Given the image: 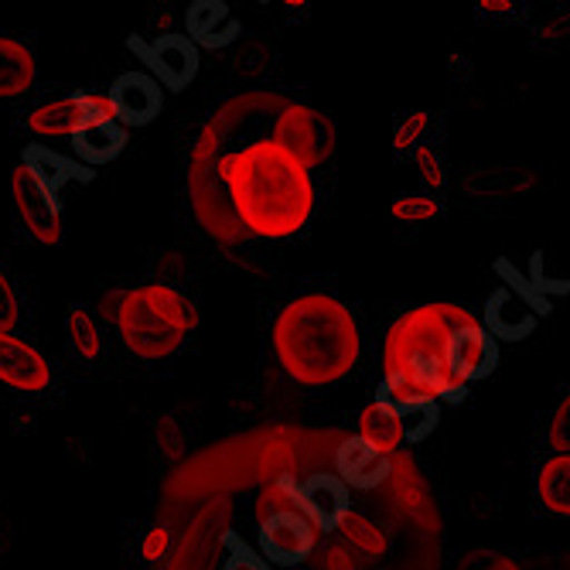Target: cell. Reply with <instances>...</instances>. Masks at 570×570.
<instances>
[{
  "label": "cell",
  "instance_id": "obj_32",
  "mask_svg": "<svg viewBox=\"0 0 570 570\" xmlns=\"http://www.w3.org/2000/svg\"><path fill=\"white\" fill-rule=\"evenodd\" d=\"M168 547H171V533H168V527H154V530L144 537V543H140L144 560H161V557L168 553Z\"/></svg>",
  "mask_w": 570,
  "mask_h": 570
},
{
  "label": "cell",
  "instance_id": "obj_17",
  "mask_svg": "<svg viewBox=\"0 0 570 570\" xmlns=\"http://www.w3.org/2000/svg\"><path fill=\"white\" fill-rule=\"evenodd\" d=\"M358 441H366V444H370L376 454H383V458L396 454V448L406 441L403 421H400L396 406L376 400V403H370L366 410H362V413H358Z\"/></svg>",
  "mask_w": 570,
  "mask_h": 570
},
{
  "label": "cell",
  "instance_id": "obj_9",
  "mask_svg": "<svg viewBox=\"0 0 570 570\" xmlns=\"http://www.w3.org/2000/svg\"><path fill=\"white\" fill-rule=\"evenodd\" d=\"M318 547V530L311 527L304 512H281L274 520L261 523V550L267 560L281 567H294L307 560Z\"/></svg>",
  "mask_w": 570,
  "mask_h": 570
},
{
  "label": "cell",
  "instance_id": "obj_11",
  "mask_svg": "<svg viewBox=\"0 0 570 570\" xmlns=\"http://www.w3.org/2000/svg\"><path fill=\"white\" fill-rule=\"evenodd\" d=\"M110 102H114V117L124 127H144L161 114V82L147 76V72H124L110 86Z\"/></svg>",
  "mask_w": 570,
  "mask_h": 570
},
{
  "label": "cell",
  "instance_id": "obj_10",
  "mask_svg": "<svg viewBox=\"0 0 570 570\" xmlns=\"http://www.w3.org/2000/svg\"><path fill=\"white\" fill-rule=\"evenodd\" d=\"M297 509L315 530H338V523L352 512L348 485L338 475H307L297 485Z\"/></svg>",
  "mask_w": 570,
  "mask_h": 570
},
{
  "label": "cell",
  "instance_id": "obj_21",
  "mask_svg": "<svg viewBox=\"0 0 570 570\" xmlns=\"http://www.w3.org/2000/svg\"><path fill=\"white\" fill-rule=\"evenodd\" d=\"M338 533H342V543L352 547L355 557L383 560L386 550H390V537L380 530V523H373L370 515H362V512H355V509L338 523Z\"/></svg>",
  "mask_w": 570,
  "mask_h": 570
},
{
  "label": "cell",
  "instance_id": "obj_13",
  "mask_svg": "<svg viewBox=\"0 0 570 570\" xmlns=\"http://www.w3.org/2000/svg\"><path fill=\"white\" fill-rule=\"evenodd\" d=\"M492 366H495L492 335L479 322H469L464 328H458L454 345H451V373H454V380L469 386L472 380L489 376Z\"/></svg>",
  "mask_w": 570,
  "mask_h": 570
},
{
  "label": "cell",
  "instance_id": "obj_34",
  "mask_svg": "<svg viewBox=\"0 0 570 570\" xmlns=\"http://www.w3.org/2000/svg\"><path fill=\"white\" fill-rule=\"evenodd\" d=\"M479 11L482 14H512L515 8H512V0H482Z\"/></svg>",
  "mask_w": 570,
  "mask_h": 570
},
{
  "label": "cell",
  "instance_id": "obj_26",
  "mask_svg": "<svg viewBox=\"0 0 570 570\" xmlns=\"http://www.w3.org/2000/svg\"><path fill=\"white\" fill-rule=\"evenodd\" d=\"M431 134V117L428 114H410L400 127H396V140H393V147L403 154V150H417V147H424V137Z\"/></svg>",
  "mask_w": 570,
  "mask_h": 570
},
{
  "label": "cell",
  "instance_id": "obj_6",
  "mask_svg": "<svg viewBox=\"0 0 570 570\" xmlns=\"http://www.w3.org/2000/svg\"><path fill=\"white\" fill-rule=\"evenodd\" d=\"M99 120H117L110 92H76L28 114V130L35 137H76L82 127Z\"/></svg>",
  "mask_w": 570,
  "mask_h": 570
},
{
  "label": "cell",
  "instance_id": "obj_33",
  "mask_svg": "<svg viewBox=\"0 0 570 570\" xmlns=\"http://www.w3.org/2000/svg\"><path fill=\"white\" fill-rule=\"evenodd\" d=\"M223 570H271V563L264 557H256L253 550H246V547H236Z\"/></svg>",
  "mask_w": 570,
  "mask_h": 570
},
{
  "label": "cell",
  "instance_id": "obj_5",
  "mask_svg": "<svg viewBox=\"0 0 570 570\" xmlns=\"http://www.w3.org/2000/svg\"><path fill=\"white\" fill-rule=\"evenodd\" d=\"M271 140L277 147H284L294 161H301L307 171L325 165L335 154V127L325 114L301 107V102H291L274 117L271 127Z\"/></svg>",
  "mask_w": 570,
  "mask_h": 570
},
{
  "label": "cell",
  "instance_id": "obj_25",
  "mask_svg": "<svg viewBox=\"0 0 570 570\" xmlns=\"http://www.w3.org/2000/svg\"><path fill=\"white\" fill-rule=\"evenodd\" d=\"M454 570H523V563L515 560V557H509V553H502V550L479 547V550L464 553Z\"/></svg>",
  "mask_w": 570,
  "mask_h": 570
},
{
  "label": "cell",
  "instance_id": "obj_1",
  "mask_svg": "<svg viewBox=\"0 0 570 570\" xmlns=\"http://www.w3.org/2000/svg\"><path fill=\"white\" fill-rule=\"evenodd\" d=\"M195 161H209V168H191V175L213 171V185L226 188L239 229L253 236H294L315 213V181H311V171L271 137L249 140L239 150L223 154V158L195 150Z\"/></svg>",
  "mask_w": 570,
  "mask_h": 570
},
{
  "label": "cell",
  "instance_id": "obj_2",
  "mask_svg": "<svg viewBox=\"0 0 570 570\" xmlns=\"http://www.w3.org/2000/svg\"><path fill=\"white\" fill-rule=\"evenodd\" d=\"M475 322L461 304H421L400 315L383 342V403L403 406L413 400H458L464 383L451 373V345L458 328Z\"/></svg>",
  "mask_w": 570,
  "mask_h": 570
},
{
  "label": "cell",
  "instance_id": "obj_27",
  "mask_svg": "<svg viewBox=\"0 0 570 570\" xmlns=\"http://www.w3.org/2000/svg\"><path fill=\"white\" fill-rule=\"evenodd\" d=\"M547 444H550L553 454H570V393L553 410V421H550V431H547Z\"/></svg>",
  "mask_w": 570,
  "mask_h": 570
},
{
  "label": "cell",
  "instance_id": "obj_29",
  "mask_svg": "<svg viewBox=\"0 0 570 570\" xmlns=\"http://www.w3.org/2000/svg\"><path fill=\"white\" fill-rule=\"evenodd\" d=\"M21 318V304H18V294L8 281V274L0 271V332H11Z\"/></svg>",
  "mask_w": 570,
  "mask_h": 570
},
{
  "label": "cell",
  "instance_id": "obj_8",
  "mask_svg": "<svg viewBox=\"0 0 570 570\" xmlns=\"http://www.w3.org/2000/svg\"><path fill=\"white\" fill-rule=\"evenodd\" d=\"M11 195H14V209L24 223V229L45 243V246H59L62 243V209H59V198L48 195L35 175L18 165L11 175Z\"/></svg>",
  "mask_w": 570,
  "mask_h": 570
},
{
  "label": "cell",
  "instance_id": "obj_15",
  "mask_svg": "<svg viewBox=\"0 0 570 570\" xmlns=\"http://www.w3.org/2000/svg\"><path fill=\"white\" fill-rule=\"evenodd\" d=\"M21 165L35 175V181H38L48 195H56V198H59V191H62L66 185H72V181H92V168H82L79 161L62 158L59 150H51V147H45V144L24 147V161H21Z\"/></svg>",
  "mask_w": 570,
  "mask_h": 570
},
{
  "label": "cell",
  "instance_id": "obj_31",
  "mask_svg": "<svg viewBox=\"0 0 570 570\" xmlns=\"http://www.w3.org/2000/svg\"><path fill=\"white\" fill-rule=\"evenodd\" d=\"M322 570H358V557L345 543H328L322 550Z\"/></svg>",
  "mask_w": 570,
  "mask_h": 570
},
{
  "label": "cell",
  "instance_id": "obj_28",
  "mask_svg": "<svg viewBox=\"0 0 570 570\" xmlns=\"http://www.w3.org/2000/svg\"><path fill=\"white\" fill-rule=\"evenodd\" d=\"M154 438H158L161 454L171 458V461H178V458L185 454V448H188L185 431H181V424H178L175 417H161L158 424H154Z\"/></svg>",
  "mask_w": 570,
  "mask_h": 570
},
{
  "label": "cell",
  "instance_id": "obj_18",
  "mask_svg": "<svg viewBox=\"0 0 570 570\" xmlns=\"http://www.w3.org/2000/svg\"><path fill=\"white\" fill-rule=\"evenodd\" d=\"M72 147L79 154V161L89 165V168L110 165L114 158H120V150L127 147V130L117 120H99V124L82 127L72 137Z\"/></svg>",
  "mask_w": 570,
  "mask_h": 570
},
{
  "label": "cell",
  "instance_id": "obj_14",
  "mask_svg": "<svg viewBox=\"0 0 570 570\" xmlns=\"http://www.w3.org/2000/svg\"><path fill=\"white\" fill-rule=\"evenodd\" d=\"M185 28H188V38L195 41V48L198 45L226 48L239 35V21L233 18V11L223 4V0H195L185 14Z\"/></svg>",
  "mask_w": 570,
  "mask_h": 570
},
{
  "label": "cell",
  "instance_id": "obj_22",
  "mask_svg": "<svg viewBox=\"0 0 570 570\" xmlns=\"http://www.w3.org/2000/svg\"><path fill=\"white\" fill-rule=\"evenodd\" d=\"M297 485L301 482H294L291 472L271 479V485L261 492V499H256V520L267 523V520H274V515H281V512H301L297 509Z\"/></svg>",
  "mask_w": 570,
  "mask_h": 570
},
{
  "label": "cell",
  "instance_id": "obj_16",
  "mask_svg": "<svg viewBox=\"0 0 570 570\" xmlns=\"http://www.w3.org/2000/svg\"><path fill=\"white\" fill-rule=\"evenodd\" d=\"M338 479L352 489H376L380 482H386L393 475L390 461L383 454H376L366 441H345L338 448Z\"/></svg>",
  "mask_w": 570,
  "mask_h": 570
},
{
  "label": "cell",
  "instance_id": "obj_4",
  "mask_svg": "<svg viewBox=\"0 0 570 570\" xmlns=\"http://www.w3.org/2000/svg\"><path fill=\"white\" fill-rule=\"evenodd\" d=\"M195 322H198L195 304L168 284H144L124 291L114 318L124 345L137 358H150V362L178 352L188 332L195 328Z\"/></svg>",
  "mask_w": 570,
  "mask_h": 570
},
{
  "label": "cell",
  "instance_id": "obj_20",
  "mask_svg": "<svg viewBox=\"0 0 570 570\" xmlns=\"http://www.w3.org/2000/svg\"><path fill=\"white\" fill-rule=\"evenodd\" d=\"M537 495L540 502L557 512L570 515V454H550L537 472Z\"/></svg>",
  "mask_w": 570,
  "mask_h": 570
},
{
  "label": "cell",
  "instance_id": "obj_7",
  "mask_svg": "<svg viewBox=\"0 0 570 570\" xmlns=\"http://www.w3.org/2000/svg\"><path fill=\"white\" fill-rule=\"evenodd\" d=\"M127 48L137 51L144 59V66L154 72V79L165 82L168 89H185L195 72H198V48L188 35H178V31H168V35H158V38H127Z\"/></svg>",
  "mask_w": 570,
  "mask_h": 570
},
{
  "label": "cell",
  "instance_id": "obj_12",
  "mask_svg": "<svg viewBox=\"0 0 570 570\" xmlns=\"http://www.w3.org/2000/svg\"><path fill=\"white\" fill-rule=\"evenodd\" d=\"M0 383L18 393H41L51 383V370L35 345L11 332H0Z\"/></svg>",
  "mask_w": 570,
  "mask_h": 570
},
{
  "label": "cell",
  "instance_id": "obj_23",
  "mask_svg": "<svg viewBox=\"0 0 570 570\" xmlns=\"http://www.w3.org/2000/svg\"><path fill=\"white\" fill-rule=\"evenodd\" d=\"M66 328H69V342H72V348H76L79 358H86V362L99 358L102 338H99V328H96V322L89 318V311H86V307H72V311H69Z\"/></svg>",
  "mask_w": 570,
  "mask_h": 570
},
{
  "label": "cell",
  "instance_id": "obj_30",
  "mask_svg": "<svg viewBox=\"0 0 570 570\" xmlns=\"http://www.w3.org/2000/svg\"><path fill=\"white\" fill-rule=\"evenodd\" d=\"M410 158H413V165L421 168V178H424L431 188H441V185H444V168H441V158L434 154V147H428V144H424V147L413 150Z\"/></svg>",
  "mask_w": 570,
  "mask_h": 570
},
{
  "label": "cell",
  "instance_id": "obj_3",
  "mask_svg": "<svg viewBox=\"0 0 570 570\" xmlns=\"http://www.w3.org/2000/svg\"><path fill=\"white\" fill-rule=\"evenodd\" d=\"M274 352L301 386H332L358 362V325L352 311L328 294H301L274 322Z\"/></svg>",
  "mask_w": 570,
  "mask_h": 570
},
{
  "label": "cell",
  "instance_id": "obj_19",
  "mask_svg": "<svg viewBox=\"0 0 570 570\" xmlns=\"http://www.w3.org/2000/svg\"><path fill=\"white\" fill-rule=\"evenodd\" d=\"M35 76H38V66H35L31 48L0 35V99L24 96L35 86Z\"/></svg>",
  "mask_w": 570,
  "mask_h": 570
},
{
  "label": "cell",
  "instance_id": "obj_24",
  "mask_svg": "<svg viewBox=\"0 0 570 570\" xmlns=\"http://www.w3.org/2000/svg\"><path fill=\"white\" fill-rule=\"evenodd\" d=\"M390 213L403 223H431L438 213H441V205L438 198L431 195H400L393 205H390Z\"/></svg>",
  "mask_w": 570,
  "mask_h": 570
}]
</instances>
